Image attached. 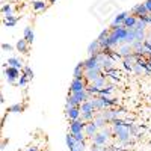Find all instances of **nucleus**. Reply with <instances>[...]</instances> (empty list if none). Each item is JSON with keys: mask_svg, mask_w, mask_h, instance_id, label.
Masks as SVG:
<instances>
[{"mask_svg": "<svg viewBox=\"0 0 151 151\" xmlns=\"http://www.w3.org/2000/svg\"><path fill=\"white\" fill-rule=\"evenodd\" d=\"M112 125V124H110ZM113 129V136L118 139V142L121 145H129L130 144V137H132V133L129 130V127L125 125V122L122 125H112Z\"/></svg>", "mask_w": 151, "mask_h": 151, "instance_id": "nucleus-1", "label": "nucleus"}, {"mask_svg": "<svg viewBox=\"0 0 151 151\" xmlns=\"http://www.w3.org/2000/svg\"><path fill=\"white\" fill-rule=\"evenodd\" d=\"M124 113V110L122 109H116V107H110V109H104L103 112H101V115L104 116V119L110 124V122H113L115 119H118V118H121V115Z\"/></svg>", "mask_w": 151, "mask_h": 151, "instance_id": "nucleus-2", "label": "nucleus"}, {"mask_svg": "<svg viewBox=\"0 0 151 151\" xmlns=\"http://www.w3.org/2000/svg\"><path fill=\"white\" fill-rule=\"evenodd\" d=\"M5 76H6V80H8V83H9V85H15V83L18 82V79H20L21 73H20V70H18V68H14V67H6V68H5Z\"/></svg>", "mask_w": 151, "mask_h": 151, "instance_id": "nucleus-3", "label": "nucleus"}, {"mask_svg": "<svg viewBox=\"0 0 151 151\" xmlns=\"http://www.w3.org/2000/svg\"><path fill=\"white\" fill-rule=\"evenodd\" d=\"M89 141H91V145H94V147H101V148H103V147H106L107 142H109V136H106L101 130H100L94 137H91Z\"/></svg>", "mask_w": 151, "mask_h": 151, "instance_id": "nucleus-4", "label": "nucleus"}, {"mask_svg": "<svg viewBox=\"0 0 151 151\" xmlns=\"http://www.w3.org/2000/svg\"><path fill=\"white\" fill-rule=\"evenodd\" d=\"M86 86H88V82L85 79H73V82L70 83V94L83 91L86 89Z\"/></svg>", "mask_w": 151, "mask_h": 151, "instance_id": "nucleus-5", "label": "nucleus"}, {"mask_svg": "<svg viewBox=\"0 0 151 151\" xmlns=\"http://www.w3.org/2000/svg\"><path fill=\"white\" fill-rule=\"evenodd\" d=\"M65 116L68 121H76V119H80L82 116V112H80V106H73L70 109H65Z\"/></svg>", "mask_w": 151, "mask_h": 151, "instance_id": "nucleus-6", "label": "nucleus"}, {"mask_svg": "<svg viewBox=\"0 0 151 151\" xmlns=\"http://www.w3.org/2000/svg\"><path fill=\"white\" fill-rule=\"evenodd\" d=\"M130 14L134 15V17H137V18H144V17H147V15L150 14V12L147 11V8H145L144 3H137V5H134V6L132 8Z\"/></svg>", "mask_w": 151, "mask_h": 151, "instance_id": "nucleus-7", "label": "nucleus"}, {"mask_svg": "<svg viewBox=\"0 0 151 151\" xmlns=\"http://www.w3.org/2000/svg\"><path fill=\"white\" fill-rule=\"evenodd\" d=\"M98 132H100V129H98V125H97L94 121H91V122H86L83 133L86 134V137H88V139H91V137H94V136H95Z\"/></svg>", "mask_w": 151, "mask_h": 151, "instance_id": "nucleus-8", "label": "nucleus"}, {"mask_svg": "<svg viewBox=\"0 0 151 151\" xmlns=\"http://www.w3.org/2000/svg\"><path fill=\"white\" fill-rule=\"evenodd\" d=\"M83 65H85V70H101L103 71V67L98 64L97 56H89L86 60H83Z\"/></svg>", "mask_w": 151, "mask_h": 151, "instance_id": "nucleus-9", "label": "nucleus"}, {"mask_svg": "<svg viewBox=\"0 0 151 151\" xmlns=\"http://www.w3.org/2000/svg\"><path fill=\"white\" fill-rule=\"evenodd\" d=\"M71 95H73V98L76 100V103H77L79 106H80L82 103L88 101L89 98H92V97L89 95V92H88L86 89H83V91H79V92H73Z\"/></svg>", "mask_w": 151, "mask_h": 151, "instance_id": "nucleus-10", "label": "nucleus"}, {"mask_svg": "<svg viewBox=\"0 0 151 151\" xmlns=\"http://www.w3.org/2000/svg\"><path fill=\"white\" fill-rule=\"evenodd\" d=\"M85 125H86V122L85 121H82V118L80 119H76V121H70V133H80V132H83L85 130Z\"/></svg>", "mask_w": 151, "mask_h": 151, "instance_id": "nucleus-11", "label": "nucleus"}, {"mask_svg": "<svg viewBox=\"0 0 151 151\" xmlns=\"http://www.w3.org/2000/svg\"><path fill=\"white\" fill-rule=\"evenodd\" d=\"M101 74H103L101 70H85V80H86L88 83H92V82L97 80Z\"/></svg>", "mask_w": 151, "mask_h": 151, "instance_id": "nucleus-12", "label": "nucleus"}, {"mask_svg": "<svg viewBox=\"0 0 151 151\" xmlns=\"http://www.w3.org/2000/svg\"><path fill=\"white\" fill-rule=\"evenodd\" d=\"M88 55L89 56H97L98 53H101L103 52V48H101V45H100V41L98 40H94L89 45H88Z\"/></svg>", "mask_w": 151, "mask_h": 151, "instance_id": "nucleus-13", "label": "nucleus"}, {"mask_svg": "<svg viewBox=\"0 0 151 151\" xmlns=\"http://www.w3.org/2000/svg\"><path fill=\"white\" fill-rule=\"evenodd\" d=\"M127 15H129V12H119L118 15H115V18H113L112 23H110V29H115V27L122 26V24H124V20L127 18Z\"/></svg>", "mask_w": 151, "mask_h": 151, "instance_id": "nucleus-14", "label": "nucleus"}, {"mask_svg": "<svg viewBox=\"0 0 151 151\" xmlns=\"http://www.w3.org/2000/svg\"><path fill=\"white\" fill-rule=\"evenodd\" d=\"M110 32H112V35H115V36L118 38L121 44H124L125 35H127V29H125L124 26H119V27H115V29H110Z\"/></svg>", "mask_w": 151, "mask_h": 151, "instance_id": "nucleus-15", "label": "nucleus"}, {"mask_svg": "<svg viewBox=\"0 0 151 151\" xmlns=\"http://www.w3.org/2000/svg\"><path fill=\"white\" fill-rule=\"evenodd\" d=\"M116 52L122 56V58H127V56H130L132 53H133V48H132V44H119L118 45V48H116Z\"/></svg>", "mask_w": 151, "mask_h": 151, "instance_id": "nucleus-16", "label": "nucleus"}, {"mask_svg": "<svg viewBox=\"0 0 151 151\" xmlns=\"http://www.w3.org/2000/svg\"><path fill=\"white\" fill-rule=\"evenodd\" d=\"M101 101L104 104V109H110V107H116L118 106V98H112V97H107V95H100Z\"/></svg>", "mask_w": 151, "mask_h": 151, "instance_id": "nucleus-17", "label": "nucleus"}, {"mask_svg": "<svg viewBox=\"0 0 151 151\" xmlns=\"http://www.w3.org/2000/svg\"><path fill=\"white\" fill-rule=\"evenodd\" d=\"M15 48H17V52H20V53H29V42L24 40V38H21V40H18L17 41V44H15Z\"/></svg>", "mask_w": 151, "mask_h": 151, "instance_id": "nucleus-18", "label": "nucleus"}, {"mask_svg": "<svg viewBox=\"0 0 151 151\" xmlns=\"http://www.w3.org/2000/svg\"><path fill=\"white\" fill-rule=\"evenodd\" d=\"M73 76H74V79H85V65H83V60L76 65V68L73 71Z\"/></svg>", "mask_w": 151, "mask_h": 151, "instance_id": "nucleus-19", "label": "nucleus"}, {"mask_svg": "<svg viewBox=\"0 0 151 151\" xmlns=\"http://www.w3.org/2000/svg\"><path fill=\"white\" fill-rule=\"evenodd\" d=\"M6 64H8V67H14V68H18V70H23L24 67H26L24 62L21 59H18V58H9L6 60Z\"/></svg>", "mask_w": 151, "mask_h": 151, "instance_id": "nucleus-20", "label": "nucleus"}, {"mask_svg": "<svg viewBox=\"0 0 151 151\" xmlns=\"http://www.w3.org/2000/svg\"><path fill=\"white\" fill-rule=\"evenodd\" d=\"M89 100H91V103H92L95 112H103V110H104V104H103V101H101V98H100V95H95V97H92V98H89Z\"/></svg>", "mask_w": 151, "mask_h": 151, "instance_id": "nucleus-21", "label": "nucleus"}, {"mask_svg": "<svg viewBox=\"0 0 151 151\" xmlns=\"http://www.w3.org/2000/svg\"><path fill=\"white\" fill-rule=\"evenodd\" d=\"M136 23H137V17H134V15L129 14V15H127V18L124 20V24H122V26H124L125 29H134Z\"/></svg>", "mask_w": 151, "mask_h": 151, "instance_id": "nucleus-22", "label": "nucleus"}, {"mask_svg": "<svg viewBox=\"0 0 151 151\" xmlns=\"http://www.w3.org/2000/svg\"><path fill=\"white\" fill-rule=\"evenodd\" d=\"M23 38L26 40L29 44H32L33 41H35V33H33V29L30 27V26H27V27H24V32H23Z\"/></svg>", "mask_w": 151, "mask_h": 151, "instance_id": "nucleus-23", "label": "nucleus"}, {"mask_svg": "<svg viewBox=\"0 0 151 151\" xmlns=\"http://www.w3.org/2000/svg\"><path fill=\"white\" fill-rule=\"evenodd\" d=\"M94 122L98 125V129H100V130H101V129H104L106 125L109 124V122L104 119V116L101 115V112H97V113H95V119H94Z\"/></svg>", "mask_w": 151, "mask_h": 151, "instance_id": "nucleus-24", "label": "nucleus"}, {"mask_svg": "<svg viewBox=\"0 0 151 151\" xmlns=\"http://www.w3.org/2000/svg\"><path fill=\"white\" fill-rule=\"evenodd\" d=\"M32 6L35 11H45L48 8V3L45 0H32Z\"/></svg>", "mask_w": 151, "mask_h": 151, "instance_id": "nucleus-25", "label": "nucleus"}, {"mask_svg": "<svg viewBox=\"0 0 151 151\" xmlns=\"http://www.w3.org/2000/svg\"><path fill=\"white\" fill-rule=\"evenodd\" d=\"M115 64H116V60H113L112 58H109V56H107V58H106V60L103 62V65H101V67H103V71L106 73V71H110V70H113V68H116V65H115Z\"/></svg>", "mask_w": 151, "mask_h": 151, "instance_id": "nucleus-26", "label": "nucleus"}, {"mask_svg": "<svg viewBox=\"0 0 151 151\" xmlns=\"http://www.w3.org/2000/svg\"><path fill=\"white\" fill-rule=\"evenodd\" d=\"M106 77H107V76H106V74L103 73V74L100 76V77H98L97 80H94V82H92L91 85H94L95 88H98V89H101V88H104V86L107 85V83H106Z\"/></svg>", "mask_w": 151, "mask_h": 151, "instance_id": "nucleus-27", "label": "nucleus"}, {"mask_svg": "<svg viewBox=\"0 0 151 151\" xmlns=\"http://www.w3.org/2000/svg\"><path fill=\"white\" fill-rule=\"evenodd\" d=\"M80 112H82V113L95 112V109H94V106H92V103H91V100H88V101H85V103L80 104Z\"/></svg>", "mask_w": 151, "mask_h": 151, "instance_id": "nucleus-28", "label": "nucleus"}, {"mask_svg": "<svg viewBox=\"0 0 151 151\" xmlns=\"http://www.w3.org/2000/svg\"><path fill=\"white\" fill-rule=\"evenodd\" d=\"M3 23H5V26H6V27H14L15 24L18 23V17H15V15L5 17V18H3Z\"/></svg>", "mask_w": 151, "mask_h": 151, "instance_id": "nucleus-29", "label": "nucleus"}, {"mask_svg": "<svg viewBox=\"0 0 151 151\" xmlns=\"http://www.w3.org/2000/svg\"><path fill=\"white\" fill-rule=\"evenodd\" d=\"M2 12H3L5 17L14 15V5H12V3H5V5L2 6Z\"/></svg>", "mask_w": 151, "mask_h": 151, "instance_id": "nucleus-30", "label": "nucleus"}, {"mask_svg": "<svg viewBox=\"0 0 151 151\" xmlns=\"http://www.w3.org/2000/svg\"><path fill=\"white\" fill-rule=\"evenodd\" d=\"M113 91H115V86H113V85H106L104 88H101V89H100V95H107V97H110V95L113 94Z\"/></svg>", "mask_w": 151, "mask_h": 151, "instance_id": "nucleus-31", "label": "nucleus"}, {"mask_svg": "<svg viewBox=\"0 0 151 151\" xmlns=\"http://www.w3.org/2000/svg\"><path fill=\"white\" fill-rule=\"evenodd\" d=\"M147 36H148V33H147V30H136L134 29V40L136 41H145L147 40Z\"/></svg>", "mask_w": 151, "mask_h": 151, "instance_id": "nucleus-32", "label": "nucleus"}, {"mask_svg": "<svg viewBox=\"0 0 151 151\" xmlns=\"http://www.w3.org/2000/svg\"><path fill=\"white\" fill-rule=\"evenodd\" d=\"M76 142H77V141L74 139V136H73L71 133H68V134L65 136V144H67V147H68L70 150H73V148L76 147Z\"/></svg>", "mask_w": 151, "mask_h": 151, "instance_id": "nucleus-33", "label": "nucleus"}, {"mask_svg": "<svg viewBox=\"0 0 151 151\" xmlns=\"http://www.w3.org/2000/svg\"><path fill=\"white\" fill-rule=\"evenodd\" d=\"M23 110H24V106L20 104V103L12 104V106L8 107V112H9V113H20V112H23Z\"/></svg>", "mask_w": 151, "mask_h": 151, "instance_id": "nucleus-34", "label": "nucleus"}, {"mask_svg": "<svg viewBox=\"0 0 151 151\" xmlns=\"http://www.w3.org/2000/svg\"><path fill=\"white\" fill-rule=\"evenodd\" d=\"M147 27H148V23L144 21V18H137V23H136L134 29L136 30H147Z\"/></svg>", "mask_w": 151, "mask_h": 151, "instance_id": "nucleus-35", "label": "nucleus"}, {"mask_svg": "<svg viewBox=\"0 0 151 151\" xmlns=\"http://www.w3.org/2000/svg\"><path fill=\"white\" fill-rule=\"evenodd\" d=\"M95 113L97 112H91V113H82V121H85V122H91V121H94L95 119Z\"/></svg>", "mask_w": 151, "mask_h": 151, "instance_id": "nucleus-36", "label": "nucleus"}, {"mask_svg": "<svg viewBox=\"0 0 151 151\" xmlns=\"http://www.w3.org/2000/svg\"><path fill=\"white\" fill-rule=\"evenodd\" d=\"M104 73V71H103ZM106 76H110L112 79H115V80H119V77H121V73L116 70V68H113V70H110V71H106L104 73Z\"/></svg>", "mask_w": 151, "mask_h": 151, "instance_id": "nucleus-37", "label": "nucleus"}, {"mask_svg": "<svg viewBox=\"0 0 151 151\" xmlns=\"http://www.w3.org/2000/svg\"><path fill=\"white\" fill-rule=\"evenodd\" d=\"M27 82H29V77H27V76H24V74L21 73V76H20V79H18V82H17L18 88H24V86L27 85Z\"/></svg>", "mask_w": 151, "mask_h": 151, "instance_id": "nucleus-38", "label": "nucleus"}, {"mask_svg": "<svg viewBox=\"0 0 151 151\" xmlns=\"http://www.w3.org/2000/svg\"><path fill=\"white\" fill-rule=\"evenodd\" d=\"M21 73H23L24 76H27V77H29V80H32V79H33V76H35L30 67H24V68L21 70Z\"/></svg>", "mask_w": 151, "mask_h": 151, "instance_id": "nucleus-39", "label": "nucleus"}, {"mask_svg": "<svg viewBox=\"0 0 151 151\" xmlns=\"http://www.w3.org/2000/svg\"><path fill=\"white\" fill-rule=\"evenodd\" d=\"M109 35H110V29H104V30L100 32V35H98L97 40H98V41H103V40H106V38H107Z\"/></svg>", "mask_w": 151, "mask_h": 151, "instance_id": "nucleus-40", "label": "nucleus"}, {"mask_svg": "<svg viewBox=\"0 0 151 151\" xmlns=\"http://www.w3.org/2000/svg\"><path fill=\"white\" fill-rule=\"evenodd\" d=\"M132 73H134L136 76H141V74L144 73V68H142L141 65H137V64H134V65H133V71H132Z\"/></svg>", "mask_w": 151, "mask_h": 151, "instance_id": "nucleus-41", "label": "nucleus"}, {"mask_svg": "<svg viewBox=\"0 0 151 151\" xmlns=\"http://www.w3.org/2000/svg\"><path fill=\"white\" fill-rule=\"evenodd\" d=\"M144 47H145L147 52H150V53H151V36H150V35L147 36V40L144 41Z\"/></svg>", "mask_w": 151, "mask_h": 151, "instance_id": "nucleus-42", "label": "nucleus"}, {"mask_svg": "<svg viewBox=\"0 0 151 151\" xmlns=\"http://www.w3.org/2000/svg\"><path fill=\"white\" fill-rule=\"evenodd\" d=\"M2 50H3V52H12V50H14V47H12L11 44H8V42H3V44H2Z\"/></svg>", "mask_w": 151, "mask_h": 151, "instance_id": "nucleus-43", "label": "nucleus"}, {"mask_svg": "<svg viewBox=\"0 0 151 151\" xmlns=\"http://www.w3.org/2000/svg\"><path fill=\"white\" fill-rule=\"evenodd\" d=\"M144 5H145V8H147V11L151 14V0H145L144 2Z\"/></svg>", "mask_w": 151, "mask_h": 151, "instance_id": "nucleus-44", "label": "nucleus"}, {"mask_svg": "<svg viewBox=\"0 0 151 151\" xmlns=\"http://www.w3.org/2000/svg\"><path fill=\"white\" fill-rule=\"evenodd\" d=\"M91 151H104V147L101 148V147H94V145H91Z\"/></svg>", "mask_w": 151, "mask_h": 151, "instance_id": "nucleus-45", "label": "nucleus"}, {"mask_svg": "<svg viewBox=\"0 0 151 151\" xmlns=\"http://www.w3.org/2000/svg\"><path fill=\"white\" fill-rule=\"evenodd\" d=\"M27 151H40V148L35 147V145H30V147L27 148Z\"/></svg>", "mask_w": 151, "mask_h": 151, "instance_id": "nucleus-46", "label": "nucleus"}, {"mask_svg": "<svg viewBox=\"0 0 151 151\" xmlns=\"http://www.w3.org/2000/svg\"><path fill=\"white\" fill-rule=\"evenodd\" d=\"M58 0H48V3H56Z\"/></svg>", "mask_w": 151, "mask_h": 151, "instance_id": "nucleus-47", "label": "nucleus"}, {"mask_svg": "<svg viewBox=\"0 0 151 151\" xmlns=\"http://www.w3.org/2000/svg\"><path fill=\"white\" fill-rule=\"evenodd\" d=\"M148 67H150V68H151V59H150V60H148Z\"/></svg>", "mask_w": 151, "mask_h": 151, "instance_id": "nucleus-48", "label": "nucleus"}, {"mask_svg": "<svg viewBox=\"0 0 151 151\" xmlns=\"http://www.w3.org/2000/svg\"><path fill=\"white\" fill-rule=\"evenodd\" d=\"M71 151H80V150H71Z\"/></svg>", "mask_w": 151, "mask_h": 151, "instance_id": "nucleus-49", "label": "nucleus"}, {"mask_svg": "<svg viewBox=\"0 0 151 151\" xmlns=\"http://www.w3.org/2000/svg\"><path fill=\"white\" fill-rule=\"evenodd\" d=\"M44 151H50V150H44Z\"/></svg>", "mask_w": 151, "mask_h": 151, "instance_id": "nucleus-50", "label": "nucleus"}, {"mask_svg": "<svg viewBox=\"0 0 151 151\" xmlns=\"http://www.w3.org/2000/svg\"><path fill=\"white\" fill-rule=\"evenodd\" d=\"M150 36H151V32H150Z\"/></svg>", "mask_w": 151, "mask_h": 151, "instance_id": "nucleus-51", "label": "nucleus"}, {"mask_svg": "<svg viewBox=\"0 0 151 151\" xmlns=\"http://www.w3.org/2000/svg\"><path fill=\"white\" fill-rule=\"evenodd\" d=\"M150 17H151V14H150Z\"/></svg>", "mask_w": 151, "mask_h": 151, "instance_id": "nucleus-52", "label": "nucleus"}]
</instances>
